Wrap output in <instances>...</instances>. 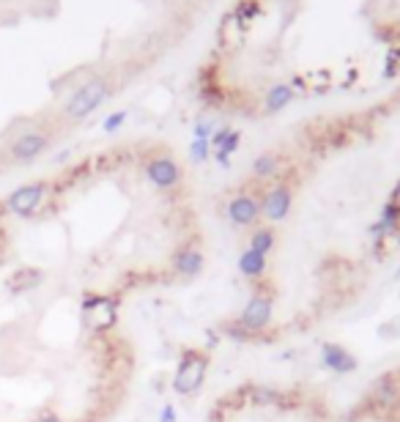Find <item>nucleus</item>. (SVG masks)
Listing matches in <instances>:
<instances>
[{"label": "nucleus", "instance_id": "1", "mask_svg": "<svg viewBox=\"0 0 400 422\" xmlns=\"http://www.w3.org/2000/svg\"><path fill=\"white\" fill-rule=\"evenodd\" d=\"M206 371H209V357L198 348H186L176 371V378H173V389L178 395H195L203 387Z\"/></svg>", "mask_w": 400, "mask_h": 422}, {"label": "nucleus", "instance_id": "2", "mask_svg": "<svg viewBox=\"0 0 400 422\" xmlns=\"http://www.w3.org/2000/svg\"><path fill=\"white\" fill-rule=\"evenodd\" d=\"M104 99H107V83H104L102 77L88 80L80 91H74V96L69 99L66 115H69V118H86V115H90Z\"/></svg>", "mask_w": 400, "mask_h": 422}, {"label": "nucleus", "instance_id": "3", "mask_svg": "<svg viewBox=\"0 0 400 422\" xmlns=\"http://www.w3.org/2000/svg\"><path fill=\"white\" fill-rule=\"evenodd\" d=\"M269 321H271V299L264 296V293H255V296L244 305V310H241V316H239V324L247 327L255 334V332L266 329Z\"/></svg>", "mask_w": 400, "mask_h": 422}, {"label": "nucleus", "instance_id": "4", "mask_svg": "<svg viewBox=\"0 0 400 422\" xmlns=\"http://www.w3.org/2000/svg\"><path fill=\"white\" fill-rule=\"evenodd\" d=\"M86 316H88L90 329L104 332L115 324V299L110 296H90L86 299Z\"/></svg>", "mask_w": 400, "mask_h": 422}, {"label": "nucleus", "instance_id": "5", "mask_svg": "<svg viewBox=\"0 0 400 422\" xmlns=\"http://www.w3.org/2000/svg\"><path fill=\"white\" fill-rule=\"evenodd\" d=\"M291 203H294L291 189L285 187V184H280V187H274L271 192H266V197H264V203H261V211L266 214L271 222H280V220L288 217Z\"/></svg>", "mask_w": 400, "mask_h": 422}, {"label": "nucleus", "instance_id": "6", "mask_svg": "<svg viewBox=\"0 0 400 422\" xmlns=\"http://www.w3.org/2000/svg\"><path fill=\"white\" fill-rule=\"evenodd\" d=\"M145 173H148V179H151V184H154V187H159V189L176 187L178 179H181V170H178V165L173 162V159H168V156L148 162Z\"/></svg>", "mask_w": 400, "mask_h": 422}, {"label": "nucleus", "instance_id": "7", "mask_svg": "<svg viewBox=\"0 0 400 422\" xmlns=\"http://www.w3.org/2000/svg\"><path fill=\"white\" fill-rule=\"evenodd\" d=\"M258 214H261V206H258L255 197H250V195H239V197H233V200L227 203V217H230L233 225L247 228V225H253V222L258 220Z\"/></svg>", "mask_w": 400, "mask_h": 422}, {"label": "nucleus", "instance_id": "8", "mask_svg": "<svg viewBox=\"0 0 400 422\" xmlns=\"http://www.w3.org/2000/svg\"><path fill=\"white\" fill-rule=\"evenodd\" d=\"M321 362L329 368V371H335V373H354L356 371V359L354 354H349L343 346H337V343H326L323 348H321Z\"/></svg>", "mask_w": 400, "mask_h": 422}, {"label": "nucleus", "instance_id": "9", "mask_svg": "<svg viewBox=\"0 0 400 422\" xmlns=\"http://www.w3.org/2000/svg\"><path fill=\"white\" fill-rule=\"evenodd\" d=\"M45 184H31V187H22L17 189L11 197H8V209L11 211H17V214H31L39 203H42V197H45Z\"/></svg>", "mask_w": 400, "mask_h": 422}, {"label": "nucleus", "instance_id": "10", "mask_svg": "<svg viewBox=\"0 0 400 422\" xmlns=\"http://www.w3.org/2000/svg\"><path fill=\"white\" fill-rule=\"evenodd\" d=\"M173 266H176L178 275L195 277V275H200V269H203V255H200L198 250H192V247L178 250L176 258H173Z\"/></svg>", "mask_w": 400, "mask_h": 422}, {"label": "nucleus", "instance_id": "11", "mask_svg": "<svg viewBox=\"0 0 400 422\" xmlns=\"http://www.w3.org/2000/svg\"><path fill=\"white\" fill-rule=\"evenodd\" d=\"M47 145V138L45 135H36V132H31V135H22L19 140L14 143V156L17 159H33L36 154H42Z\"/></svg>", "mask_w": 400, "mask_h": 422}, {"label": "nucleus", "instance_id": "12", "mask_svg": "<svg viewBox=\"0 0 400 422\" xmlns=\"http://www.w3.org/2000/svg\"><path fill=\"white\" fill-rule=\"evenodd\" d=\"M239 272L244 277H261L266 272V258L255 250H244L241 258H239Z\"/></svg>", "mask_w": 400, "mask_h": 422}, {"label": "nucleus", "instance_id": "13", "mask_svg": "<svg viewBox=\"0 0 400 422\" xmlns=\"http://www.w3.org/2000/svg\"><path fill=\"white\" fill-rule=\"evenodd\" d=\"M291 99H294V88L285 86V83H277V86H271V91L266 94V110L269 113H280L282 107L291 104Z\"/></svg>", "mask_w": 400, "mask_h": 422}, {"label": "nucleus", "instance_id": "14", "mask_svg": "<svg viewBox=\"0 0 400 422\" xmlns=\"http://www.w3.org/2000/svg\"><path fill=\"white\" fill-rule=\"evenodd\" d=\"M250 250H255V252H261L266 258L269 252L274 250V231L271 228H258L253 234V238H250Z\"/></svg>", "mask_w": 400, "mask_h": 422}, {"label": "nucleus", "instance_id": "15", "mask_svg": "<svg viewBox=\"0 0 400 422\" xmlns=\"http://www.w3.org/2000/svg\"><path fill=\"white\" fill-rule=\"evenodd\" d=\"M373 389H376V398L381 400V406L398 400V384H392V378H378Z\"/></svg>", "mask_w": 400, "mask_h": 422}, {"label": "nucleus", "instance_id": "16", "mask_svg": "<svg viewBox=\"0 0 400 422\" xmlns=\"http://www.w3.org/2000/svg\"><path fill=\"white\" fill-rule=\"evenodd\" d=\"M239 140H241V135L230 129V135H227V138H225L223 145L217 148V162H220L223 168H227V165H230V154H233V151L239 148Z\"/></svg>", "mask_w": 400, "mask_h": 422}, {"label": "nucleus", "instance_id": "17", "mask_svg": "<svg viewBox=\"0 0 400 422\" xmlns=\"http://www.w3.org/2000/svg\"><path fill=\"white\" fill-rule=\"evenodd\" d=\"M277 170V156H271V154H264V156H258L255 159V165H253V173L258 176V179H266Z\"/></svg>", "mask_w": 400, "mask_h": 422}, {"label": "nucleus", "instance_id": "18", "mask_svg": "<svg viewBox=\"0 0 400 422\" xmlns=\"http://www.w3.org/2000/svg\"><path fill=\"white\" fill-rule=\"evenodd\" d=\"M250 398H253V403L255 406H271V403H277V392L274 389H269V387H253V392H250Z\"/></svg>", "mask_w": 400, "mask_h": 422}, {"label": "nucleus", "instance_id": "19", "mask_svg": "<svg viewBox=\"0 0 400 422\" xmlns=\"http://www.w3.org/2000/svg\"><path fill=\"white\" fill-rule=\"evenodd\" d=\"M223 332L230 337V340H236V343H247L250 337H253V332L247 327H241L239 321H230V324H223Z\"/></svg>", "mask_w": 400, "mask_h": 422}, {"label": "nucleus", "instance_id": "20", "mask_svg": "<svg viewBox=\"0 0 400 422\" xmlns=\"http://www.w3.org/2000/svg\"><path fill=\"white\" fill-rule=\"evenodd\" d=\"M209 154H211V140H192V145H189V156H192L195 162H206Z\"/></svg>", "mask_w": 400, "mask_h": 422}, {"label": "nucleus", "instance_id": "21", "mask_svg": "<svg viewBox=\"0 0 400 422\" xmlns=\"http://www.w3.org/2000/svg\"><path fill=\"white\" fill-rule=\"evenodd\" d=\"M211 132H214L211 121H198L195 124V140H211Z\"/></svg>", "mask_w": 400, "mask_h": 422}, {"label": "nucleus", "instance_id": "22", "mask_svg": "<svg viewBox=\"0 0 400 422\" xmlns=\"http://www.w3.org/2000/svg\"><path fill=\"white\" fill-rule=\"evenodd\" d=\"M124 118H127V113H124V110H121V113L107 115V121H104V132H115V129L124 124Z\"/></svg>", "mask_w": 400, "mask_h": 422}, {"label": "nucleus", "instance_id": "23", "mask_svg": "<svg viewBox=\"0 0 400 422\" xmlns=\"http://www.w3.org/2000/svg\"><path fill=\"white\" fill-rule=\"evenodd\" d=\"M159 420H162V422H176V412H173V406H170V403H168V406H162Z\"/></svg>", "mask_w": 400, "mask_h": 422}, {"label": "nucleus", "instance_id": "24", "mask_svg": "<svg viewBox=\"0 0 400 422\" xmlns=\"http://www.w3.org/2000/svg\"><path fill=\"white\" fill-rule=\"evenodd\" d=\"M42 422H58V420H42Z\"/></svg>", "mask_w": 400, "mask_h": 422}, {"label": "nucleus", "instance_id": "25", "mask_svg": "<svg viewBox=\"0 0 400 422\" xmlns=\"http://www.w3.org/2000/svg\"><path fill=\"white\" fill-rule=\"evenodd\" d=\"M398 280H400V269H398Z\"/></svg>", "mask_w": 400, "mask_h": 422}]
</instances>
